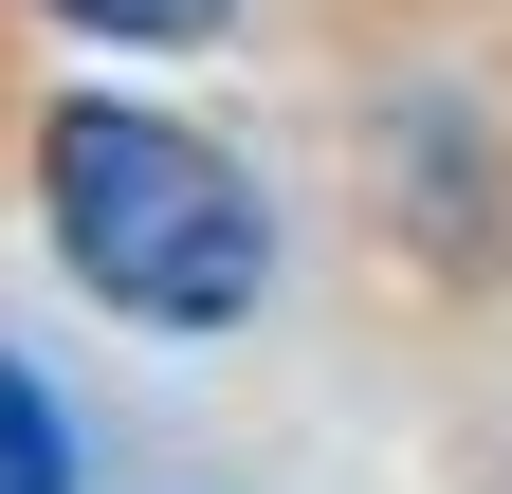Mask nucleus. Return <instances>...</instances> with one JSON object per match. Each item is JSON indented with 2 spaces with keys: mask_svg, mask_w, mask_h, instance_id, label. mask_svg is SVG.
<instances>
[{
  "mask_svg": "<svg viewBox=\"0 0 512 494\" xmlns=\"http://www.w3.org/2000/svg\"><path fill=\"white\" fill-rule=\"evenodd\" d=\"M0 494H74V440H55V403L0 366Z\"/></svg>",
  "mask_w": 512,
  "mask_h": 494,
  "instance_id": "2",
  "label": "nucleus"
},
{
  "mask_svg": "<svg viewBox=\"0 0 512 494\" xmlns=\"http://www.w3.org/2000/svg\"><path fill=\"white\" fill-rule=\"evenodd\" d=\"M55 19H92V37H220L238 0H55Z\"/></svg>",
  "mask_w": 512,
  "mask_h": 494,
  "instance_id": "3",
  "label": "nucleus"
},
{
  "mask_svg": "<svg viewBox=\"0 0 512 494\" xmlns=\"http://www.w3.org/2000/svg\"><path fill=\"white\" fill-rule=\"evenodd\" d=\"M37 202H55V257H74L128 330H238L256 293H275V202L238 183V147L165 129V110L74 92L37 129Z\"/></svg>",
  "mask_w": 512,
  "mask_h": 494,
  "instance_id": "1",
  "label": "nucleus"
}]
</instances>
